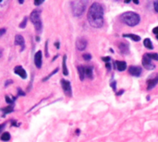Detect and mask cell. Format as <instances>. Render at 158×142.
<instances>
[{
    "label": "cell",
    "instance_id": "obj_16",
    "mask_svg": "<svg viewBox=\"0 0 158 142\" xmlns=\"http://www.w3.org/2000/svg\"><path fill=\"white\" fill-rule=\"evenodd\" d=\"M123 37L124 38H130L131 39L132 41L134 42H139L141 40V37L139 35H136V34H132V33H130V34H123Z\"/></svg>",
    "mask_w": 158,
    "mask_h": 142
},
{
    "label": "cell",
    "instance_id": "obj_33",
    "mask_svg": "<svg viewBox=\"0 0 158 142\" xmlns=\"http://www.w3.org/2000/svg\"><path fill=\"white\" fill-rule=\"evenodd\" d=\"M55 45H56V47L57 49L60 47V46H59V45H60V44H59V43H55Z\"/></svg>",
    "mask_w": 158,
    "mask_h": 142
},
{
    "label": "cell",
    "instance_id": "obj_25",
    "mask_svg": "<svg viewBox=\"0 0 158 142\" xmlns=\"http://www.w3.org/2000/svg\"><path fill=\"white\" fill-rule=\"evenodd\" d=\"M26 23H27V18H24V19H23V21L20 23L19 27H20V28H25V27H26Z\"/></svg>",
    "mask_w": 158,
    "mask_h": 142
},
{
    "label": "cell",
    "instance_id": "obj_15",
    "mask_svg": "<svg viewBox=\"0 0 158 142\" xmlns=\"http://www.w3.org/2000/svg\"><path fill=\"white\" fill-rule=\"evenodd\" d=\"M94 69L92 67H85V77L92 79L94 78V73H93Z\"/></svg>",
    "mask_w": 158,
    "mask_h": 142
},
{
    "label": "cell",
    "instance_id": "obj_2",
    "mask_svg": "<svg viewBox=\"0 0 158 142\" xmlns=\"http://www.w3.org/2000/svg\"><path fill=\"white\" fill-rule=\"evenodd\" d=\"M120 20L130 26V27H134L136 25H138L141 21V17L139 14L135 13V12H132V11H128V12H125L123 13L121 16H120Z\"/></svg>",
    "mask_w": 158,
    "mask_h": 142
},
{
    "label": "cell",
    "instance_id": "obj_22",
    "mask_svg": "<svg viewBox=\"0 0 158 142\" xmlns=\"http://www.w3.org/2000/svg\"><path fill=\"white\" fill-rule=\"evenodd\" d=\"M3 112H5L6 114H9V113H12L13 112V107L11 105L7 106L6 108H4L3 109Z\"/></svg>",
    "mask_w": 158,
    "mask_h": 142
},
{
    "label": "cell",
    "instance_id": "obj_20",
    "mask_svg": "<svg viewBox=\"0 0 158 142\" xmlns=\"http://www.w3.org/2000/svg\"><path fill=\"white\" fill-rule=\"evenodd\" d=\"M152 60H156L158 61V54L156 53H150V54H146Z\"/></svg>",
    "mask_w": 158,
    "mask_h": 142
},
{
    "label": "cell",
    "instance_id": "obj_27",
    "mask_svg": "<svg viewBox=\"0 0 158 142\" xmlns=\"http://www.w3.org/2000/svg\"><path fill=\"white\" fill-rule=\"evenodd\" d=\"M154 7H155L156 11L158 12V0H156V1L154 2Z\"/></svg>",
    "mask_w": 158,
    "mask_h": 142
},
{
    "label": "cell",
    "instance_id": "obj_39",
    "mask_svg": "<svg viewBox=\"0 0 158 142\" xmlns=\"http://www.w3.org/2000/svg\"><path fill=\"white\" fill-rule=\"evenodd\" d=\"M4 126H5V125H2V126H0V130H1L2 128H3V127H4Z\"/></svg>",
    "mask_w": 158,
    "mask_h": 142
},
{
    "label": "cell",
    "instance_id": "obj_3",
    "mask_svg": "<svg viewBox=\"0 0 158 142\" xmlns=\"http://www.w3.org/2000/svg\"><path fill=\"white\" fill-rule=\"evenodd\" d=\"M88 0H74L71 3V7H72V12L75 17H81L87 6Z\"/></svg>",
    "mask_w": 158,
    "mask_h": 142
},
{
    "label": "cell",
    "instance_id": "obj_24",
    "mask_svg": "<svg viewBox=\"0 0 158 142\" xmlns=\"http://www.w3.org/2000/svg\"><path fill=\"white\" fill-rule=\"evenodd\" d=\"M57 71H58V69H57V68H56V69H55V70H54V71H53V72H52L51 74H49V75H48V76H47V77H46V78L44 79V80H47V79H49V78H51V77H52V76H53L54 74H56V73Z\"/></svg>",
    "mask_w": 158,
    "mask_h": 142
},
{
    "label": "cell",
    "instance_id": "obj_1",
    "mask_svg": "<svg viewBox=\"0 0 158 142\" xmlns=\"http://www.w3.org/2000/svg\"><path fill=\"white\" fill-rule=\"evenodd\" d=\"M90 25L94 28H101L104 24V8L99 3H94L87 15Z\"/></svg>",
    "mask_w": 158,
    "mask_h": 142
},
{
    "label": "cell",
    "instance_id": "obj_35",
    "mask_svg": "<svg viewBox=\"0 0 158 142\" xmlns=\"http://www.w3.org/2000/svg\"><path fill=\"white\" fill-rule=\"evenodd\" d=\"M133 3L136 4V5H138L139 4V0H133Z\"/></svg>",
    "mask_w": 158,
    "mask_h": 142
},
{
    "label": "cell",
    "instance_id": "obj_42",
    "mask_svg": "<svg viewBox=\"0 0 158 142\" xmlns=\"http://www.w3.org/2000/svg\"><path fill=\"white\" fill-rule=\"evenodd\" d=\"M117 1H120V0H117Z\"/></svg>",
    "mask_w": 158,
    "mask_h": 142
},
{
    "label": "cell",
    "instance_id": "obj_8",
    "mask_svg": "<svg viewBox=\"0 0 158 142\" xmlns=\"http://www.w3.org/2000/svg\"><path fill=\"white\" fill-rule=\"evenodd\" d=\"M142 72H143V69L140 67L131 66L129 68V73L133 77H140L142 75Z\"/></svg>",
    "mask_w": 158,
    "mask_h": 142
},
{
    "label": "cell",
    "instance_id": "obj_13",
    "mask_svg": "<svg viewBox=\"0 0 158 142\" xmlns=\"http://www.w3.org/2000/svg\"><path fill=\"white\" fill-rule=\"evenodd\" d=\"M34 63L37 68H41L42 67V52L38 51L34 55Z\"/></svg>",
    "mask_w": 158,
    "mask_h": 142
},
{
    "label": "cell",
    "instance_id": "obj_10",
    "mask_svg": "<svg viewBox=\"0 0 158 142\" xmlns=\"http://www.w3.org/2000/svg\"><path fill=\"white\" fill-rule=\"evenodd\" d=\"M118 49H119V51H120V53L122 55H128L130 53V46L125 42H120L118 43Z\"/></svg>",
    "mask_w": 158,
    "mask_h": 142
},
{
    "label": "cell",
    "instance_id": "obj_26",
    "mask_svg": "<svg viewBox=\"0 0 158 142\" xmlns=\"http://www.w3.org/2000/svg\"><path fill=\"white\" fill-rule=\"evenodd\" d=\"M44 0H34V5L35 6H40Z\"/></svg>",
    "mask_w": 158,
    "mask_h": 142
},
{
    "label": "cell",
    "instance_id": "obj_34",
    "mask_svg": "<svg viewBox=\"0 0 158 142\" xmlns=\"http://www.w3.org/2000/svg\"><path fill=\"white\" fill-rule=\"evenodd\" d=\"M19 95H24V92H21L20 90L19 89Z\"/></svg>",
    "mask_w": 158,
    "mask_h": 142
},
{
    "label": "cell",
    "instance_id": "obj_31",
    "mask_svg": "<svg viewBox=\"0 0 158 142\" xmlns=\"http://www.w3.org/2000/svg\"><path fill=\"white\" fill-rule=\"evenodd\" d=\"M6 33V30L5 29H1L0 30V36H2L3 34H5Z\"/></svg>",
    "mask_w": 158,
    "mask_h": 142
},
{
    "label": "cell",
    "instance_id": "obj_30",
    "mask_svg": "<svg viewBox=\"0 0 158 142\" xmlns=\"http://www.w3.org/2000/svg\"><path fill=\"white\" fill-rule=\"evenodd\" d=\"M106 68H107V69H108V71H109V70L111 69V65H110V62H106Z\"/></svg>",
    "mask_w": 158,
    "mask_h": 142
},
{
    "label": "cell",
    "instance_id": "obj_17",
    "mask_svg": "<svg viewBox=\"0 0 158 142\" xmlns=\"http://www.w3.org/2000/svg\"><path fill=\"white\" fill-rule=\"evenodd\" d=\"M78 72H79V76H80V79L83 80L85 78V67L82 66L78 67Z\"/></svg>",
    "mask_w": 158,
    "mask_h": 142
},
{
    "label": "cell",
    "instance_id": "obj_40",
    "mask_svg": "<svg viewBox=\"0 0 158 142\" xmlns=\"http://www.w3.org/2000/svg\"><path fill=\"white\" fill-rule=\"evenodd\" d=\"M156 38H157V39H158V34H157V36H156Z\"/></svg>",
    "mask_w": 158,
    "mask_h": 142
},
{
    "label": "cell",
    "instance_id": "obj_23",
    "mask_svg": "<svg viewBox=\"0 0 158 142\" xmlns=\"http://www.w3.org/2000/svg\"><path fill=\"white\" fill-rule=\"evenodd\" d=\"M82 57H83V59H85L86 61H89V60H91L92 55H91L90 54H84V55H82Z\"/></svg>",
    "mask_w": 158,
    "mask_h": 142
},
{
    "label": "cell",
    "instance_id": "obj_6",
    "mask_svg": "<svg viewBox=\"0 0 158 142\" xmlns=\"http://www.w3.org/2000/svg\"><path fill=\"white\" fill-rule=\"evenodd\" d=\"M143 66L144 67V68L148 69V70H152V69H155L156 66L153 64L152 62V59L147 55H145L143 57Z\"/></svg>",
    "mask_w": 158,
    "mask_h": 142
},
{
    "label": "cell",
    "instance_id": "obj_32",
    "mask_svg": "<svg viewBox=\"0 0 158 142\" xmlns=\"http://www.w3.org/2000/svg\"><path fill=\"white\" fill-rule=\"evenodd\" d=\"M153 32H154L155 34H156V35H157V34H158V26H157V27H156V28H155V29L153 30Z\"/></svg>",
    "mask_w": 158,
    "mask_h": 142
},
{
    "label": "cell",
    "instance_id": "obj_18",
    "mask_svg": "<svg viewBox=\"0 0 158 142\" xmlns=\"http://www.w3.org/2000/svg\"><path fill=\"white\" fill-rule=\"evenodd\" d=\"M143 45L145 46V48H147V49H153L154 48V46H153V43H152V41L149 39V38H146V39H144V41H143Z\"/></svg>",
    "mask_w": 158,
    "mask_h": 142
},
{
    "label": "cell",
    "instance_id": "obj_11",
    "mask_svg": "<svg viewBox=\"0 0 158 142\" xmlns=\"http://www.w3.org/2000/svg\"><path fill=\"white\" fill-rule=\"evenodd\" d=\"M114 67L118 70V71H125L127 68V63L125 61H115L114 63Z\"/></svg>",
    "mask_w": 158,
    "mask_h": 142
},
{
    "label": "cell",
    "instance_id": "obj_28",
    "mask_svg": "<svg viewBox=\"0 0 158 142\" xmlns=\"http://www.w3.org/2000/svg\"><path fill=\"white\" fill-rule=\"evenodd\" d=\"M103 60L106 63V62H110V60H111V58L109 57V56H106V57H103Z\"/></svg>",
    "mask_w": 158,
    "mask_h": 142
},
{
    "label": "cell",
    "instance_id": "obj_4",
    "mask_svg": "<svg viewBox=\"0 0 158 142\" xmlns=\"http://www.w3.org/2000/svg\"><path fill=\"white\" fill-rule=\"evenodd\" d=\"M40 14H41V11L40 10H34V11L31 12V14L30 16L31 21L34 24L35 30L38 32H40L41 30H42V21H41Z\"/></svg>",
    "mask_w": 158,
    "mask_h": 142
},
{
    "label": "cell",
    "instance_id": "obj_38",
    "mask_svg": "<svg viewBox=\"0 0 158 142\" xmlns=\"http://www.w3.org/2000/svg\"><path fill=\"white\" fill-rule=\"evenodd\" d=\"M131 1V0H125V3H127V4H128V3H130Z\"/></svg>",
    "mask_w": 158,
    "mask_h": 142
},
{
    "label": "cell",
    "instance_id": "obj_7",
    "mask_svg": "<svg viewBox=\"0 0 158 142\" xmlns=\"http://www.w3.org/2000/svg\"><path fill=\"white\" fill-rule=\"evenodd\" d=\"M158 83V75L156 74L154 75V77H151L150 79H147V90L151 91L153 90Z\"/></svg>",
    "mask_w": 158,
    "mask_h": 142
},
{
    "label": "cell",
    "instance_id": "obj_37",
    "mask_svg": "<svg viewBox=\"0 0 158 142\" xmlns=\"http://www.w3.org/2000/svg\"><path fill=\"white\" fill-rule=\"evenodd\" d=\"M23 1H24V0H19V4H22Z\"/></svg>",
    "mask_w": 158,
    "mask_h": 142
},
{
    "label": "cell",
    "instance_id": "obj_14",
    "mask_svg": "<svg viewBox=\"0 0 158 142\" xmlns=\"http://www.w3.org/2000/svg\"><path fill=\"white\" fill-rule=\"evenodd\" d=\"M15 45H20L22 47V49H24V46H25V42H24V39L21 35H16L15 36Z\"/></svg>",
    "mask_w": 158,
    "mask_h": 142
},
{
    "label": "cell",
    "instance_id": "obj_41",
    "mask_svg": "<svg viewBox=\"0 0 158 142\" xmlns=\"http://www.w3.org/2000/svg\"><path fill=\"white\" fill-rule=\"evenodd\" d=\"M0 2H2V0H0Z\"/></svg>",
    "mask_w": 158,
    "mask_h": 142
},
{
    "label": "cell",
    "instance_id": "obj_9",
    "mask_svg": "<svg viewBox=\"0 0 158 142\" xmlns=\"http://www.w3.org/2000/svg\"><path fill=\"white\" fill-rule=\"evenodd\" d=\"M87 40L84 38H79L76 42V47L79 51H83L87 47Z\"/></svg>",
    "mask_w": 158,
    "mask_h": 142
},
{
    "label": "cell",
    "instance_id": "obj_5",
    "mask_svg": "<svg viewBox=\"0 0 158 142\" xmlns=\"http://www.w3.org/2000/svg\"><path fill=\"white\" fill-rule=\"evenodd\" d=\"M61 86H62V89L65 92V94L69 97H71L72 95V90H71V85H70V82L66 80V79H62L61 80Z\"/></svg>",
    "mask_w": 158,
    "mask_h": 142
},
{
    "label": "cell",
    "instance_id": "obj_12",
    "mask_svg": "<svg viewBox=\"0 0 158 142\" xmlns=\"http://www.w3.org/2000/svg\"><path fill=\"white\" fill-rule=\"evenodd\" d=\"M14 72H15L17 75H19L21 79H26V78H27V73H26L25 69H24L22 67H20V66L16 67L14 68Z\"/></svg>",
    "mask_w": 158,
    "mask_h": 142
},
{
    "label": "cell",
    "instance_id": "obj_19",
    "mask_svg": "<svg viewBox=\"0 0 158 142\" xmlns=\"http://www.w3.org/2000/svg\"><path fill=\"white\" fill-rule=\"evenodd\" d=\"M66 61H67V55H64L63 56V74L65 76H68L69 75V70H68V67H67V65H66Z\"/></svg>",
    "mask_w": 158,
    "mask_h": 142
},
{
    "label": "cell",
    "instance_id": "obj_29",
    "mask_svg": "<svg viewBox=\"0 0 158 142\" xmlns=\"http://www.w3.org/2000/svg\"><path fill=\"white\" fill-rule=\"evenodd\" d=\"M6 103H13V101H12V100H10V99H9V97H7V96H6Z\"/></svg>",
    "mask_w": 158,
    "mask_h": 142
},
{
    "label": "cell",
    "instance_id": "obj_21",
    "mask_svg": "<svg viewBox=\"0 0 158 142\" xmlns=\"http://www.w3.org/2000/svg\"><path fill=\"white\" fill-rule=\"evenodd\" d=\"M1 140H2L3 141H7V140H10V135H9V133H7V132L4 133V134L1 136Z\"/></svg>",
    "mask_w": 158,
    "mask_h": 142
},
{
    "label": "cell",
    "instance_id": "obj_36",
    "mask_svg": "<svg viewBox=\"0 0 158 142\" xmlns=\"http://www.w3.org/2000/svg\"><path fill=\"white\" fill-rule=\"evenodd\" d=\"M10 82H12V81H11V80H8V81H6V85H8V84H10Z\"/></svg>",
    "mask_w": 158,
    "mask_h": 142
}]
</instances>
